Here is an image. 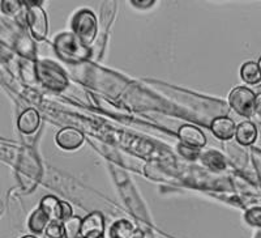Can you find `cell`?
Returning <instances> with one entry per match:
<instances>
[{
  "label": "cell",
  "instance_id": "cell-1",
  "mask_svg": "<svg viewBox=\"0 0 261 238\" xmlns=\"http://www.w3.org/2000/svg\"><path fill=\"white\" fill-rule=\"evenodd\" d=\"M58 57L69 64H80L92 57V49L86 46L79 37L69 32H63L54 41Z\"/></svg>",
  "mask_w": 261,
  "mask_h": 238
},
{
  "label": "cell",
  "instance_id": "cell-2",
  "mask_svg": "<svg viewBox=\"0 0 261 238\" xmlns=\"http://www.w3.org/2000/svg\"><path fill=\"white\" fill-rule=\"evenodd\" d=\"M71 28L74 36L79 37L86 46H90L98 34L97 17L90 9H80L72 16Z\"/></svg>",
  "mask_w": 261,
  "mask_h": 238
},
{
  "label": "cell",
  "instance_id": "cell-3",
  "mask_svg": "<svg viewBox=\"0 0 261 238\" xmlns=\"http://www.w3.org/2000/svg\"><path fill=\"white\" fill-rule=\"evenodd\" d=\"M37 80L51 90H63L68 85V78L62 67L51 60H41L36 64Z\"/></svg>",
  "mask_w": 261,
  "mask_h": 238
},
{
  "label": "cell",
  "instance_id": "cell-4",
  "mask_svg": "<svg viewBox=\"0 0 261 238\" xmlns=\"http://www.w3.org/2000/svg\"><path fill=\"white\" fill-rule=\"evenodd\" d=\"M25 6V20L30 33L37 41L45 39L48 32V21L42 8V2H22Z\"/></svg>",
  "mask_w": 261,
  "mask_h": 238
},
{
  "label": "cell",
  "instance_id": "cell-5",
  "mask_svg": "<svg viewBox=\"0 0 261 238\" xmlns=\"http://www.w3.org/2000/svg\"><path fill=\"white\" fill-rule=\"evenodd\" d=\"M255 93L246 86H237L228 96V105L237 114L249 118L255 114Z\"/></svg>",
  "mask_w": 261,
  "mask_h": 238
},
{
  "label": "cell",
  "instance_id": "cell-6",
  "mask_svg": "<svg viewBox=\"0 0 261 238\" xmlns=\"http://www.w3.org/2000/svg\"><path fill=\"white\" fill-rule=\"evenodd\" d=\"M79 238H105V219L101 212H92L81 220Z\"/></svg>",
  "mask_w": 261,
  "mask_h": 238
},
{
  "label": "cell",
  "instance_id": "cell-7",
  "mask_svg": "<svg viewBox=\"0 0 261 238\" xmlns=\"http://www.w3.org/2000/svg\"><path fill=\"white\" fill-rule=\"evenodd\" d=\"M57 144L65 151H74L80 148L84 143V135L76 128L65 127L57 134Z\"/></svg>",
  "mask_w": 261,
  "mask_h": 238
},
{
  "label": "cell",
  "instance_id": "cell-8",
  "mask_svg": "<svg viewBox=\"0 0 261 238\" xmlns=\"http://www.w3.org/2000/svg\"><path fill=\"white\" fill-rule=\"evenodd\" d=\"M178 136L180 139L181 144L188 147H193V148H202L206 144V137H205L204 132L200 128L195 127L191 125H183L180 126L178 131Z\"/></svg>",
  "mask_w": 261,
  "mask_h": 238
},
{
  "label": "cell",
  "instance_id": "cell-9",
  "mask_svg": "<svg viewBox=\"0 0 261 238\" xmlns=\"http://www.w3.org/2000/svg\"><path fill=\"white\" fill-rule=\"evenodd\" d=\"M211 130L217 139L231 140L235 136L237 126L234 121L228 116H217L212 121Z\"/></svg>",
  "mask_w": 261,
  "mask_h": 238
},
{
  "label": "cell",
  "instance_id": "cell-10",
  "mask_svg": "<svg viewBox=\"0 0 261 238\" xmlns=\"http://www.w3.org/2000/svg\"><path fill=\"white\" fill-rule=\"evenodd\" d=\"M39 125H41V116L34 109H27L18 116L17 127L25 135L34 134L39 128Z\"/></svg>",
  "mask_w": 261,
  "mask_h": 238
},
{
  "label": "cell",
  "instance_id": "cell-11",
  "mask_svg": "<svg viewBox=\"0 0 261 238\" xmlns=\"http://www.w3.org/2000/svg\"><path fill=\"white\" fill-rule=\"evenodd\" d=\"M235 139L241 146H252L257 139V128L249 121L239 123L235 130Z\"/></svg>",
  "mask_w": 261,
  "mask_h": 238
},
{
  "label": "cell",
  "instance_id": "cell-12",
  "mask_svg": "<svg viewBox=\"0 0 261 238\" xmlns=\"http://www.w3.org/2000/svg\"><path fill=\"white\" fill-rule=\"evenodd\" d=\"M39 208L48 216L50 221H62V200L47 195L39 203Z\"/></svg>",
  "mask_w": 261,
  "mask_h": 238
},
{
  "label": "cell",
  "instance_id": "cell-13",
  "mask_svg": "<svg viewBox=\"0 0 261 238\" xmlns=\"http://www.w3.org/2000/svg\"><path fill=\"white\" fill-rule=\"evenodd\" d=\"M200 160L202 161V164L205 166H208L209 169L216 170V172H222L226 169V158L223 157L222 153H220L218 151H214V149H208L205 152L200 153L199 156Z\"/></svg>",
  "mask_w": 261,
  "mask_h": 238
},
{
  "label": "cell",
  "instance_id": "cell-14",
  "mask_svg": "<svg viewBox=\"0 0 261 238\" xmlns=\"http://www.w3.org/2000/svg\"><path fill=\"white\" fill-rule=\"evenodd\" d=\"M109 234H110V238H134V235L136 234V229L129 220L120 219L110 226Z\"/></svg>",
  "mask_w": 261,
  "mask_h": 238
},
{
  "label": "cell",
  "instance_id": "cell-15",
  "mask_svg": "<svg viewBox=\"0 0 261 238\" xmlns=\"http://www.w3.org/2000/svg\"><path fill=\"white\" fill-rule=\"evenodd\" d=\"M48 223H50L48 216L38 207L36 211L30 215L28 225H29L30 232L36 233V234H41V233H45V229L47 228Z\"/></svg>",
  "mask_w": 261,
  "mask_h": 238
},
{
  "label": "cell",
  "instance_id": "cell-16",
  "mask_svg": "<svg viewBox=\"0 0 261 238\" xmlns=\"http://www.w3.org/2000/svg\"><path fill=\"white\" fill-rule=\"evenodd\" d=\"M242 80L249 85H256L261 83V71L256 62H246L241 68Z\"/></svg>",
  "mask_w": 261,
  "mask_h": 238
},
{
  "label": "cell",
  "instance_id": "cell-17",
  "mask_svg": "<svg viewBox=\"0 0 261 238\" xmlns=\"http://www.w3.org/2000/svg\"><path fill=\"white\" fill-rule=\"evenodd\" d=\"M65 238H79L81 228V219L79 216H71L65 221H63Z\"/></svg>",
  "mask_w": 261,
  "mask_h": 238
},
{
  "label": "cell",
  "instance_id": "cell-18",
  "mask_svg": "<svg viewBox=\"0 0 261 238\" xmlns=\"http://www.w3.org/2000/svg\"><path fill=\"white\" fill-rule=\"evenodd\" d=\"M0 8H2V11H3L4 13H7V15L17 17V16L22 12V9L25 8V6L22 2H2Z\"/></svg>",
  "mask_w": 261,
  "mask_h": 238
},
{
  "label": "cell",
  "instance_id": "cell-19",
  "mask_svg": "<svg viewBox=\"0 0 261 238\" xmlns=\"http://www.w3.org/2000/svg\"><path fill=\"white\" fill-rule=\"evenodd\" d=\"M246 221L252 226H258L261 228V207H255L246 212Z\"/></svg>",
  "mask_w": 261,
  "mask_h": 238
},
{
  "label": "cell",
  "instance_id": "cell-20",
  "mask_svg": "<svg viewBox=\"0 0 261 238\" xmlns=\"http://www.w3.org/2000/svg\"><path fill=\"white\" fill-rule=\"evenodd\" d=\"M179 152L183 156L184 158H188V160H196L199 158L200 156V149L193 148V147L184 146V144H179Z\"/></svg>",
  "mask_w": 261,
  "mask_h": 238
},
{
  "label": "cell",
  "instance_id": "cell-21",
  "mask_svg": "<svg viewBox=\"0 0 261 238\" xmlns=\"http://www.w3.org/2000/svg\"><path fill=\"white\" fill-rule=\"evenodd\" d=\"M73 216L72 213V207L67 202H62V223Z\"/></svg>",
  "mask_w": 261,
  "mask_h": 238
},
{
  "label": "cell",
  "instance_id": "cell-22",
  "mask_svg": "<svg viewBox=\"0 0 261 238\" xmlns=\"http://www.w3.org/2000/svg\"><path fill=\"white\" fill-rule=\"evenodd\" d=\"M144 2H145V0H144ZM144 2L143 0H134V2H132V4H134L135 7H139V8H143V9L149 8V7H151L153 4H154V2H153V0H146V3H144Z\"/></svg>",
  "mask_w": 261,
  "mask_h": 238
},
{
  "label": "cell",
  "instance_id": "cell-23",
  "mask_svg": "<svg viewBox=\"0 0 261 238\" xmlns=\"http://www.w3.org/2000/svg\"><path fill=\"white\" fill-rule=\"evenodd\" d=\"M255 113L261 118V92L255 97Z\"/></svg>",
  "mask_w": 261,
  "mask_h": 238
},
{
  "label": "cell",
  "instance_id": "cell-24",
  "mask_svg": "<svg viewBox=\"0 0 261 238\" xmlns=\"http://www.w3.org/2000/svg\"><path fill=\"white\" fill-rule=\"evenodd\" d=\"M134 238H143V233L139 232V230H136V234L134 235Z\"/></svg>",
  "mask_w": 261,
  "mask_h": 238
},
{
  "label": "cell",
  "instance_id": "cell-25",
  "mask_svg": "<svg viewBox=\"0 0 261 238\" xmlns=\"http://www.w3.org/2000/svg\"><path fill=\"white\" fill-rule=\"evenodd\" d=\"M3 203L0 202V216H2V215H3Z\"/></svg>",
  "mask_w": 261,
  "mask_h": 238
},
{
  "label": "cell",
  "instance_id": "cell-26",
  "mask_svg": "<svg viewBox=\"0 0 261 238\" xmlns=\"http://www.w3.org/2000/svg\"><path fill=\"white\" fill-rule=\"evenodd\" d=\"M21 238H37L36 235H24V237H21Z\"/></svg>",
  "mask_w": 261,
  "mask_h": 238
},
{
  "label": "cell",
  "instance_id": "cell-27",
  "mask_svg": "<svg viewBox=\"0 0 261 238\" xmlns=\"http://www.w3.org/2000/svg\"><path fill=\"white\" fill-rule=\"evenodd\" d=\"M257 64H258V68H260V71H261V57H260V59H258Z\"/></svg>",
  "mask_w": 261,
  "mask_h": 238
}]
</instances>
